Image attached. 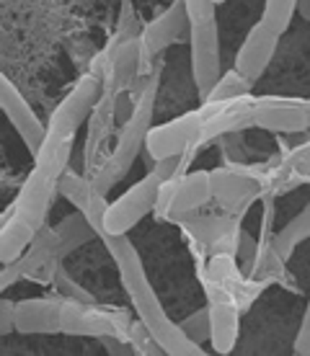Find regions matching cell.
<instances>
[{
  "instance_id": "1",
  "label": "cell",
  "mask_w": 310,
  "mask_h": 356,
  "mask_svg": "<svg viewBox=\"0 0 310 356\" xmlns=\"http://www.w3.org/2000/svg\"><path fill=\"white\" fill-rule=\"evenodd\" d=\"M101 241L107 245V250L111 253L116 268H119V279L127 297L132 300V307L150 333L155 336L163 351L171 356H189V354H204V348L199 343L186 336L181 325L173 323L169 318V312L163 310L158 294L153 289L148 271L142 266V259L137 248L132 245V241L127 235H101Z\"/></svg>"
},
{
  "instance_id": "2",
  "label": "cell",
  "mask_w": 310,
  "mask_h": 356,
  "mask_svg": "<svg viewBox=\"0 0 310 356\" xmlns=\"http://www.w3.org/2000/svg\"><path fill=\"white\" fill-rule=\"evenodd\" d=\"M158 86H160V70H150L148 78H142L140 86H134V108L130 119L119 124V134H116V145L111 155L104 158V163L96 168V173L91 176L93 188L98 194H109L111 188L122 181L130 170H132L137 155L145 150V140L148 132L153 129V114H155V98H158Z\"/></svg>"
},
{
  "instance_id": "3",
  "label": "cell",
  "mask_w": 310,
  "mask_h": 356,
  "mask_svg": "<svg viewBox=\"0 0 310 356\" xmlns=\"http://www.w3.org/2000/svg\"><path fill=\"white\" fill-rule=\"evenodd\" d=\"M70 152L72 140H62V143L45 140L39 155H34V168L16 194V202L10 204V209L18 217L29 220L36 230L47 225V214L52 209L54 194H60V178L70 163Z\"/></svg>"
},
{
  "instance_id": "4",
  "label": "cell",
  "mask_w": 310,
  "mask_h": 356,
  "mask_svg": "<svg viewBox=\"0 0 310 356\" xmlns=\"http://www.w3.org/2000/svg\"><path fill=\"white\" fill-rule=\"evenodd\" d=\"M101 93H104V72L91 70L86 75H80L78 83L68 90V96L62 98L49 116L47 140H52V143L75 140V132L86 122H91V116L101 101Z\"/></svg>"
},
{
  "instance_id": "5",
  "label": "cell",
  "mask_w": 310,
  "mask_h": 356,
  "mask_svg": "<svg viewBox=\"0 0 310 356\" xmlns=\"http://www.w3.org/2000/svg\"><path fill=\"white\" fill-rule=\"evenodd\" d=\"M130 328H132V318L119 307L62 300V333L65 336H86V339L119 336L130 341Z\"/></svg>"
},
{
  "instance_id": "6",
  "label": "cell",
  "mask_w": 310,
  "mask_h": 356,
  "mask_svg": "<svg viewBox=\"0 0 310 356\" xmlns=\"http://www.w3.org/2000/svg\"><path fill=\"white\" fill-rule=\"evenodd\" d=\"M60 238H57L54 227L45 225V227H39L34 243L29 245L21 259H16L13 264H3L0 289H10L21 279L49 284L54 279V271L60 268Z\"/></svg>"
},
{
  "instance_id": "7",
  "label": "cell",
  "mask_w": 310,
  "mask_h": 356,
  "mask_svg": "<svg viewBox=\"0 0 310 356\" xmlns=\"http://www.w3.org/2000/svg\"><path fill=\"white\" fill-rule=\"evenodd\" d=\"M163 188V178L150 170L134 186H130L116 202H111L104 217V235H127L134 225H140L150 212H155Z\"/></svg>"
},
{
  "instance_id": "8",
  "label": "cell",
  "mask_w": 310,
  "mask_h": 356,
  "mask_svg": "<svg viewBox=\"0 0 310 356\" xmlns=\"http://www.w3.org/2000/svg\"><path fill=\"white\" fill-rule=\"evenodd\" d=\"M210 199H215L210 170H192V173H184V176L163 184L155 212L160 220L181 222L186 214L210 204Z\"/></svg>"
},
{
  "instance_id": "9",
  "label": "cell",
  "mask_w": 310,
  "mask_h": 356,
  "mask_svg": "<svg viewBox=\"0 0 310 356\" xmlns=\"http://www.w3.org/2000/svg\"><path fill=\"white\" fill-rule=\"evenodd\" d=\"M202 129H204V111L194 108L186 114L176 116L173 122L153 127L145 140V155L153 163L171 158V155H181V152L192 150V147H202Z\"/></svg>"
},
{
  "instance_id": "10",
  "label": "cell",
  "mask_w": 310,
  "mask_h": 356,
  "mask_svg": "<svg viewBox=\"0 0 310 356\" xmlns=\"http://www.w3.org/2000/svg\"><path fill=\"white\" fill-rule=\"evenodd\" d=\"M189 54H192V78H194L196 90H199V98L204 101L222 75L220 31H217L215 18L202 21V24H192Z\"/></svg>"
},
{
  "instance_id": "11",
  "label": "cell",
  "mask_w": 310,
  "mask_h": 356,
  "mask_svg": "<svg viewBox=\"0 0 310 356\" xmlns=\"http://www.w3.org/2000/svg\"><path fill=\"white\" fill-rule=\"evenodd\" d=\"M207 294H210V318H212V348L217 354H231L238 343L240 330V305L238 297L225 284L210 279L207 282Z\"/></svg>"
},
{
  "instance_id": "12",
  "label": "cell",
  "mask_w": 310,
  "mask_h": 356,
  "mask_svg": "<svg viewBox=\"0 0 310 356\" xmlns=\"http://www.w3.org/2000/svg\"><path fill=\"white\" fill-rule=\"evenodd\" d=\"M254 127L277 134H300L308 132V101L300 98L261 96L254 106Z\"/></svg>"
},
{
  "instance_id": "13",
  "label": "cell",
  "mask_w": 310,
  "mask_h": 356,
  "mask_svg": "<svg viewBox=\"0 0 310 356\" xmlns=\"http://www.w3.org/2000/svg\"><path fill=\"white\" fill-rule=\"evenodd\" d=\"M210 178H212L215 202L228 212H243L264 191V178L251 168H240V165L215 168L210 170Z\"/></svg>"
},
{
  "instance_id": "14",
  "label": "cell",
  "mask_w": 310,
  "mask_h": 356,
  "mask_svg": "<svg viewBox=\"0 0 310 356\" xmlns=\"http://www.w3.org/2000/svg\"><path fill=\"white\" fill-rule=\"evenodd\" d=\"M0 106L8 116V122L13 124V129L18 132V137L29 147V152L39 155V150H42V145L47 140V127L42 124V119L36 116V111L24 98V93L6 75L0 78Z\"/></svg>"
},
{
  "instance_id": "15",
  "label": "cell",
  "mask_w": 310,
  "mask_h": 356,
  "mask_svg": "<svg viewBox=\"0 0 310 356\" xmlns=\"http://www.w3.org/2000/svg\"><path fill=\"white\" fill-rule=\"evenodd\" d=\"M192 34V18L186 10L184 0H171L169 8L158 13L148 26H142L140 31V47L142 57L148 54H160L163 49H169L171 44H176L181 39H189Z\"/></svg>"
},
{
  "instance_id": "16",
  "label": "cell",
  "mask_w": 310,
  "mask_h": 356,
  "mask_svg": "<svg viewBox=\"0 0 310 356\" xmlns=\"http://www.w3.org/2000/svg\"><path fill=\"white\" fill-rule=\"evenodd\" d=\"M254 106H256V98L251 93L231 98V101L202 104L199 106L204 111L202 145H207L210 140L220 137V134H233L246 129V127H254Z\"/></svg>"
},
{
  "instance_id": "17",
  "label": "cell",
  "mask_w": 310,
  "mask_h": 356,
  "mask_svg": "<svg viewBox=\"0 0 310 356\" xmlns=\"http://www.w3.org/2000/svg\"><path fill=\"white\" fill-rule=\"evenodd\" d=\"M277 47H279V34L266 21H256L235 54V70L251 83H256L274 60Z\"/></svg>"
},
{
  "instance_id": "18",
  "label": "cell",
  "mask_w": 310,
  "mask_h": 356,
  "mask_svg": "<svg viewBox=\"0 0 310 356\" xmlns=\"http://www.w3.org/2000/svg\"><path fill=\"white\" fill-rule=\"evenodd\" d=\"M16 333L24 336H52L62 333V297L54 300H21L16 302Z\"/></svg>"
},
{
  "instance_id": "19",
  "label": "cell",
  "mask_w": 310,
  "mask_h": 356,
  "mask_svg": "<svg viewBox=\"0 0 310 356\" xmlns=\"http://www.w3.org/2000/svg\"><path fill=\"white\" fill-rule=\"evenodd\" d=\"M305 241H310V202L302 207L300 212L295 214L290 222L284 225L282 230L277 232V238L266 245L264 253H258V256H261V261H258L261 274L274 271V268L290 259L293 250Z\"/></svg>"
},
{
  "instance_id": "20",
  "label": "cell",
  "mask_w": 310,
  "mask_h": 356,
  "mask_svg": "<svg viewBox=\"0 0 310 356\" xmlns=\"http://www.w3.org/2000/svg\"><path fill=\"white\" fill-rule=\"evenodd\" d=\"M36 227L29 220L18 217L13 209H6L3 214V227H0V261L3 264H13L16 259L24 256V250L34 243Z\"/></svg>"
},
{
  "instance_id": "21",
  "label": "cell",
  "mask_w": 310,
  "mask_h": 356,
  "mask_svg": "<svg viewBox=\"0 0 310 356\" xmlns=\"http://www.w3.org/2000/svg\"><path fill=\"white\" fill-rule=\"evenodd\" d=\"M238 220L240 212H228L222 217H192V214H186L181 225L194 241L204 243V245H222L231 235L238 232Z\"/></svg>"
},
{
  "instance_id": "22",
  "label": "cell",
  "mask_w": 310,
  "mask_h": 356,
  "mask_svg": "<svg viewBox=\"0 0 310 356\" xmlns=\"http://www.w3.org/2000/svg\"><path fill=\"white\" fill-rule=\"evenodd\" d=\"M54 232H57V238H60V256H70L72 250H78L80 245H86L91 243L93 238H98L96 227L91 225V220L86 217V212H75L65 214L60 222L54 225Z\"/></svg>"
},
{
  "instance_id": "23",
  "label": "cell",
  "mask_w": 310,
  "mask_h": 356,
  "mask_svg": "<svg viewBox=\"0 0 310 356\" xmlns=\"http://www.w3.org/2000/svg\"><path fill=\"white\" fill-rule=\"evenodd\" d=\"M60 194L70 202L75 209L86 212L96 196V188H93V181L91 176H80V173H72V170H65L60 178Z\"/></svg>"
},
{
  "instance_id": "24",
  "label": "cell",
  "mask_w": 310,
  "mask_h": 356,
  "mask_svg": "<svg viewBox=\"0 0 310 356\" xmlns=\"http://www.w3.org/2000/svg\"><path fill=\"white\" fill-rule=\"evenodd\" d=\"M251 86L254 83L243 78L235 67L231 72H225L220 75V81L215 83V88L210 90V96L204 98L202 104H217V101H231V98H238V96H248L251 93Z\"/></svg>"
},
{
  "instance_id": "25",
  "label": "cell",
  "mask_w": 310,
  "mask_h": 356,
  "mask_svg": "<svg viewBox=\"0 0 310 356\" xmlns=\"http://www.w3.org/2000/svg\"><path fill=\"white\" fill-rule=\"evenodd\" d=\"M297 6H300V0H264L261 21H266L277 34L282 36L284 31L290 29V24H293V16L297 13Z\"/></svg>"
},
{
  "instance_id": "26",
  "label": "cell",
  "mask_w": 310,
  "mask_h": 356,
  "mask_svg": "<svg viewBox=\"0 0 310 356\" xmlns=\"http://www.w3.org/2000/svg\"><path fill=\"white\" fill-rule=\"evenodd\" d=\"M181 330H184L189 339L202 346L204 341H212V318H210V307H202V310L192 312L186 321L178 323Z\"/></svg>"
},
{
  "instance_id": "27",
  "label": "cell",
  "mask_w": 310,
  "mask_h": 356,
  "mask_svg": "<svg viewBox=\"0 0 310 356\" xmlns=\"http://www.w3.org/2000/svg\"><path fill=\"white\" fill-rule=\"evenodd\" d=\"M52 284H54V292L60 294L62 300H70V302H96V300H93V294H91L86 286H80L62 266L54 271Z\"/></svg>"
},
{
  "instance_id": "28",
  "label": "cell",
  "mask_w": 310,
  "mask_h": 356,
  "mask_svg": "<svg viewBox=\"0 0 310 356\" xmlns=\"http://www.w3.org/2000/svg\"><path fill=\"white\" fill-rule=\"evenodd\" d=\"M130 343H132L134 354H140V356L166 354V351H163V346H160L158 341H155V336L150 333V328H148L140 318H137V321H132V328H130Z\"/></svg>"
},
{
  "instance_id": "29",
  "label": "cell",
  "mask_w": 310,
  "mask_h": 356,
  "mask_svg": "<svg viewBox=\"0 0 310 356\" xmlns=\"http://www.w3.org/2000/svg\"><path fill=\"white\" fill-rule=\"evenodd\" d=\"M284 165H287L284 173H287V176H293V184L295 181H305V184H310V143L290 150Z\"/></svg>"
},
{
  "instance_id": "30",
  "label": "cell",
  "mask_w": 310,
  "mask_h": 356,
  "mask_svg": "<svg viewBox=\"0 0 310 356\" xmlns=\"http://www.w3.org/2000/svg\"><path fill=\"white\" fill-rule=\"evenodd\" d=\"M186 10H189V18L192 24H202V21H210L215 18V0H184Z\"/></svg>"
},
{
  "instance_id": "31",
  "label": "cell",
  "mask_w": 310,
  "mask_h": 356,
  "mask_svg": "<svg viewBox=\"0 0 310 356\" xmlns=\"http://www.w3.org/2000/svg\"><path fill=\"white\" fill-rule=\"evenodd\" d=\"M295 354L310 356V300L305 305V315H302L300 330H297V339H295Z\"/></svg>"
},
{
  "instance_id": "32",
  "label": "cell",
  "mask_w": 310,
  "mask_h": 356,
  "mask_svg": "<svg viewBox=\"0 0 310 356\" xmlns=\"http://www.w3.org/2000/svg\"><path fill=\"white\" fill-rule=\"evenodd\" d=\"M0 333L3 336L16 333V302L8 300V297L0 302Z\"/></svg>"
},
{
  "instance_id": "33",
  "label": "cell",
  "mask_w": 310,
  "mask_h": 356,
  "mask_svg": "<svg viewBox=\"0 0 310 356\" xmlns=\"http://www.w3.org/2000/svg\"><path fill=\"white\" fill-rule=\"evenodd\" d=\"M297 13H300L305 21H310V0H300V6H297Z\"/></svg>"
},
{
  "instance_id": "34",
  "label": "cell",
  "mask_w": 310,
  "mask_h": 356,
  "mask_svg": "<svg viewBox=\"0 0 310 356\" xmlns=\"http://www.w3.org/2000/svg\"><path fill=\"white\" fill-rule=\"evenodd\" d=\"M308 122H310V101H308Z\"/></svg>"
},
{
  "instance_id": "35",
  "label": "cell",
  "mask_w": 310,
  "mask_h": 356,
  "mask_svg": "<svg viewBox=\"0 0 310 356\" xmlns=\"http://www.w3.org/2000/svg\"><path fill=\"white\" fill-rule=\"evenodd\" d=\"M215 3H217V6H220V3H225V0H215Z\"/></svg>"
},
{
  "instance_id": "36",
  "label": "cell",
  "mask_w": 310,
  "mask_h": 356,
  "mask_svg": "<svg viewBox=\"0 0 310 356\" xmlns=\"http://www.w3.org/2000/svg\"><path fill=\"white\" fill-rule=\"evenodd\" d=\"M166 3H171V0H166Z\"/></svg>"
}]
</instances>
